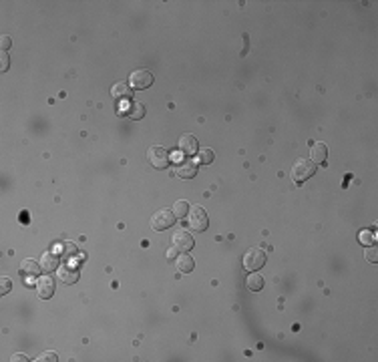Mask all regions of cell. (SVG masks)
I'll return each mask as SVG.
<instances>
[{
  "instance_id": "277c9868",
  "label": "cell",
  "mask_w": 378,
  "mask_h": 362,
  "mask_svg": "<svg viewBox=\"0 0 378 362\" xmlns=\"http://www.w3.org/2000/svg\"><path fill=\"white\" fill-rule=\"evenodd\" d=\"M209 225V220H207V213L201 205H193L189 209V227L193 232H205Z\"/></svg>"
},
{
  "instance_id": "d4e9b609",
  "label": "cell",
  "mask_w": 378,
  "mask_h": 362,
  "mask_svg": "<svg viewBox=\"0 0 378 362\" xmlns=\"http://www.w3.org/2000/svg\"><path fill=\"white\" fill-rule=\"evenodd\" d=\"M0 47H2V52H6L12 47V40H10L8 34H2V38H0Z\"/></svg>"
},
{
  "instance_id": "30bf717a",
  "label": "cell",
  "mask_w": 378,
  "mask_h": 362,
  "mask_svg": "<svg viewBox=\"0 0 378 362\" xmlns=\"http://www.w3.org/2000/svg\"><path fill=\"white\" fill-rule=\"evenodd\" d=\"M36 290H38V296L43 300H48L52 294H55V278L50 276H45V278H38L36 282Z\"/></svg>"
},
{
  "instance_id": "e0dca14e",
  "label": "cell",
  "mask_w": 378,
  "mask_h": 362,
  "mask_svg": "<svg viewBox=\"0 0 378 362\" xmlns=\"http://www.w3.org/2000/svg\"><path fill=\"white\" fill-rule=\"evenodd\" d=\"M175 266H177V272H181V274H189V272L193 270L195 262H193V258H191V256H179V258H177V262H175Z\"/></svg>"
},
{
  "instance_id": "9a60e30c",
  "label": "cell",
  "mask_w": 378,
  "mask_h": 362,
  "mask_svg": "<svg viewBox=\"0 0 378 362\" xmlns=\"http://www.w3.org/2000/svg\"><path fill=\"white\" fill-rule=\"evenodd\" d=\"M43 268H45V272H52V270H57V268H59V256L55 252L43 253Z\"/></svg>"
},
{
  "instance_id": "603a6c76",
  "label": "cell",
  "mask_w": 378,
  "mask_h": 362,
  "mask_svg": "<svg viewBox=\"0 0 378 362\" xmlns=\"http://www.w3.org/2000/svg\"><path fill=\"white\" fill-rule=\"evenodd\" d=\"M36 360H38V362H57V360H59V356H57L55 352H43V354H40Z\"/></svg>"
},
{
  "instance_id": "7c38bea8",
  "label": "cell",
  "mask_w": 378,
  "mask_h": 362,
  "mask_svg": "<svg viewBox=\"0 0 378 362\" xmlns=\"http://www.w3.org/2000/svg\"><path fill=\"white\" fill-rule=\"evenodd\" d=\"M123 113H125L129 119L139 121V119H143V117H145V107H143L139 101H129V103L125 105Z\"/></svg>"
},
{
  "instance_id": "6da1fadb",
  "label": "cell",
  "mask_w": 378,
  "mask_h": 362,
  "mask_svg": "<svg viewBox=\"0 0 378 362\" xmlns=\"http://www.w3.org/2000/svg\"><path fill=\"white\" fill-rule=\"evenodd\" d=\"M316 173V163L314 161H310V159H300V161H296V165L292 167V179L296 181V183H304V181H308L310 177H312Z\"/></svg>"
},
{
  "instance_id": "9c48e42d",
  "label": "cell",
  "mask_w": 378,
  "mask_h": 362,
  "mask_svg": "<svg viewBox=\"0 0 378 362\" xmlns=\"http://www.w3.org/2000/svg\"><path fill=\"white\" fill-rule=\"evenodd\" d=\"M175 175L181 179H193L197 175V163L191 159L181 161V163H177V167H175Z\"/></svg>"
},
{
  "instance_id": "d6986e66",
  "label": "cell",
  "mask_w": 378,
  "mask_h": 362,
  "mask_svg": "<svg viewBox=\"0 0 378 362\" xmlns=\"http://www.w3.org/2000/svg\"><path fill=\"white\" fill-rule=\"evenodd\" d=\"M189 209H191V207H189V204H187V201H177V204H175L173 205V213H175V218H177V220H183V218H187L189 216Z\"/></svg>"
},
{
  "instance_id": "4fadbf2b",
  "label": "cell",
  "mask_w": 378,
  "mask_h": 362,
  "mask_svg": "<svg viewBox=\"0 0 378 362\" xmlns=\"http://www.w3.org/2000/svg\"><path fill=\"white\" fill-rule=\"evenodd\" d=\"M310 155H312V159H310V161H314V163L322 165L324 161L328 159V147L324 143H314L312 149H310Z\"/></svg>"
},
{
  "instance_id": "ac0fdd59",
  "label": "cell",
  "mask_w": 378,
  "mask_h": 362,
  "mask_svg": "<svg viewBox=\"0 0 378 362\" xmlns=\"http://www.w3.org/2000/svg\"><path fill=\"white\" fill-rule=\"evenodd\" d=\"M20 272L22 274H29V276H40V266H38V262L26 258L22 262V266H20Z\"/></svg>"
},
{
  "instance_id": "5bb4252c",
  "label": "cell",
  "mask_w": 378,
  "mask_h": 362,
  "mask_svg": "<svg viewBox=\"0 0 378 362\" xmlns=\"http://www.w3.org/2000/svg\"><path fill=\"white\" fill-rule=\"evenodd\" d=\"M111 95H113L115 99H129V101H131V97H133V89H131L129 83H117V85H113V89H111Z\"/></svg>"
},
{
  "instance_id": "7402d4cb",
  "label": "cell",
  "mask_w": 378,
  "mask_h": 362,
  "mask_svg": "<svg viewBox=\"0 0 378 362\" xmlns=\"http://www.w3.org/2000/svg\"><path fill=\"white\" fill-rule=\"evenodd\" d=\"M360 241L364 246H372L374 244V234L370 232H360Z\"/></svg>"
},
{
  "instance_id": "83f0119b",
  "label": "cell",
  "mask_w": 378,
  "mask_h": 362,
  "mask_svg": "<svg viewBox=\"0 0 378 362\" xmlns=\"http://www.w3.org/2000/svg\"><path fill=\"white\" fill-rule=\"evenodd\" d=\"M12 360H16V362H22V360H29V358H26L24 354H15V356H12Z\"/></svg>"
},
{
  "instance_id": "4316f807",
  "label": "cell",
  "mask_w": 378,
  "mask_h": 362,
  "mask_svg": "<svg viewBox=\"0 0 378 362\" xmlns=\"http://www.w3.org/2000/svg\"><path fill=\"white\" fill-rule=\"evenodd\" d=\"M167 258H169V260H175V258H177V250L171 248V250L167 252Z\"/></svg>"
},
{
  "instance_id": "5b68a950",
  "label": "cell",
  "mask_w": 378,
  "mask_h": 362,
  "mask_svg": "<svg viewBox=\"0 0 378 362\" xmlns=\"http://www.w3.org/2000/svg\"><path fill=\"white\" fill-rule=\"evenodd\" d=\"M129 85H131V89H137V91L149 89V87L153 85V73L147 71V69H137V71H133L131 77H129Z\"/></svg>"
},
{
  "instance_id": "3957f363",
  "label": "cell",
  "mask_w": 378,
  "mask_h": 362,
  "mask_svg": "<svg viewBox=\"0 0 378 362\" xmlns=\"http://www.w3.org/2000/svg\"><path fill=\"white\" fill-rule=\"evenodd\" d=\"M175 213L173 209H159L151 216V230L155 232H163V230H169V227L175 223Z\"/></svg>"
},
{
  "instance_id": "8992f818",
  "label": "cell",
  "mask_w": 378,
  "mask_h": 362,
  "mask_svg": "<svg viewBox=\"0 0 378 362\" xmlns=\"http://www.w3.org/2000/svg\"><path fill=\"white\" fill-rule=\"evenodd\" d=\"M147 159H149V163L155 167V169H165L169 165V153L167 149L159 145H153L149 151H147Z\"/></svg>"
},
{
  "instance_id": "ba28073f",
  "label": "cell",
  "mask_w": 378,
  "mask_h": 362,
  "mask_svg": "<svg viewBox=\"0 0 378 362\" xmlns=\"http://www.w3.org/2000/svg\"><path fill=\"white\" fill-rule=\"evenodd\" d=\"M177 149L181 155H187V157H191L199 151V143L193 135H189V133H185V135L179 137V143H177Z\"/></svg>"
},
{
  "instance_id": "52a82bcc",
  "label": "cell",
  "mask_w": 378,
  "mask_h": 362,
  "mask_svg": "<svg viewBox=\"0 0 378 362\" xmlns=\"http://www.w3.org/2000/svg\"><path fill=\"white\" fill-rule=\"evenodd\" d=\"M171 244H173V248L177 250V252H189V250H191V248L195 246V241H193V237H191V236H189V232L179 230V232H175V234H173Z\"/></svg>"
},
{
  "instance_id": "cb8c5ba5",
  "label": "cell",
  "mask_w": 378,
  "mask_h": 362,
  "mask_svg": "<svg viewBox=\"0 0 378 362\" xmlns=\"http://www.w3.org/2000/svg\"><path fill=\"white\" fill-rule=\"evenodd\" d=\"M10 288H12V282H10V278H2V286H0V294H2V296H4V294H8L10 292Z\"/></svg>"
},
{
  "instance_id": "7a4b0ae2",
  "label": "cell",
  "mask_w": 378,
  "mask_h": 362,
  "mask_svg": "<svg viewBox=\"0 0 378 362\" xmlns=\"http://www.w3.org/2000/svg\"><path fill=\"white\" fill-rule=\"evenodd\" d=\"M266 266V252L260 250V248H250L246 253H244V268L252 274V272H258Z\"/></svg>"
},
{
  "instance_id": "2e32d148",
  "label": "cell",
  "mask_w": 378,
  "mask_h": 362,
  "mask_svg": "<svg viewBox=\"0 0 378 362\" xmlns=\"http://www.w3.org/2000/svg\"><path fill=\"white\" fill-rule=\"evenodd\" d=\"M246 288H248L250 292H260V290L264 288V278L258 276L255 272H252V274L246 278Z\"/></svg>"
},
{
  "instance_id": "ffe728a7",
  "label": "cell",
  "mask_w": 378,
  "mask_h": 362,
  "mask_svg": "<svg viewBox=\"0 0 378 362\" xmlns=\"http://www.w3.org/2000/svg\"><path fill=\"white\" fill-rule=\"evenodd\" d=\"M213 151L211 149H199V163H204V165H211L213 163Z\"/></svg>"
},
{
  "instance_id": "484cf974",
  "label": "cell",
  "mask_w": 378,
  "mask_h": 362,
  "mask_svg": "<svg viewBox=\"0 0 378 362\" xmlns=\"http://www.w3.org/2000/svg\"><path fill=\"white\" fill-rule=\"evenodd\" d=\"M8 64H10L8 52H2V57H0V71H8Z\"/></svg>"
},
{
  "instance_id": "44dd1931",
  "label": "cell",
  "mask_w": 378,
  "mask_h": 362,
  "mask_svg": "<svg viewBox=\"0 0 378 362\" xmlns=\"http://www.w3.org/2000/svg\"><path fill=\"white\" fill-rule=\"evenodd\" d=\"M364 256H366V260H368L370 264H376V262H378V250H376V246L372 244V246L366 250V253H364Z\"/></svg>"
},
{
  "instance_id": "8fae6325",
  "label": "cell",
  "mask_w": 378,
  "mask_h": 362,
  "mask_svg": "<svg viewBox=\"0 0 378 362\" xmlns=\"http://www.w3.org/2000/svg\"><path fill=\"white\" fill-rule=\"evenodd\" d=\"M59 276H61V280L64 282V284H75V282L79 280V268H77V264H73V262L63 264L61 270H59Z\"/></svg>"
}]
</instances>
